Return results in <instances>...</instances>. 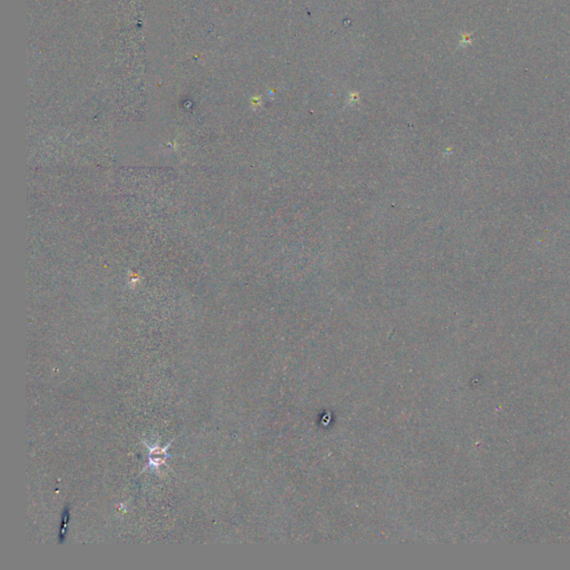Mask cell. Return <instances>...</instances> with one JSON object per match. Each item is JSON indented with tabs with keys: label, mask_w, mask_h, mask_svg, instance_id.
I'll return each instance as SVG.
<instances>
[{
	"label": "cell",
	"mask_w": 570,
	"mask_h": 570,
	"mask_svg": "<svg viewBox=\"0 0 570 570\" xmlns=\"http://www.w3.org/2000/svg\"><path fill=\"white\" fill-rule=\"evenodd\" d=\"M175 438L173 440L166 443V446L161 447L160 442H156L155 445H150L146 441H142V445H145L146 448L149 449V461L145 465V468H142L139 474L145 473L147 470H152L154 472H160V469L162 465H167V460L171 458V454L167 453V450L171 448L172 443L174 442Z\"/></svg>",
	"instance_id": "cell-1"
}]
</instances>
